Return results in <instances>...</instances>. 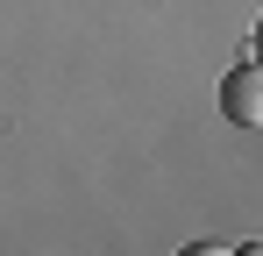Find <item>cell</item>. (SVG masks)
I'll use <instances>...</instances> for the list:
<instances>
[{
    "label": "cell",
    "mask_w": 263,
    "mask_h": 256,
    "mask_svg": "<svg viewBox=\"0 0 263 256\" xmlns=\"http://www.w3.org/2000/svg\"><path fill=\"white\" fill-rule=\"evenodd\" d=\"M220 114L235 128H263V64H235L228 79H220Z\"/></svg>",
    "instance_id": "6da1fadb"
},
{
    "label": "cell",
    "mask_w": 263,
    "mask_h": 256,
    "mask_svg": "<svg viewBox=\"0 0 263 256\" xmlns=\"http://www.w3.org/2000/svg\"><path fill=\"white\" fill-rule=\"evenodd\" d=\"M256 64H263V22H256Z\"/></svg>",
    "instance_id": "7a4b0ae2"
}]
</instances>
